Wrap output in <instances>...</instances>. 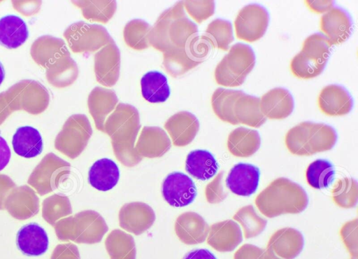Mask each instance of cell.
<instances>
[{
    "label": "cell",
    "instance_id": "cell-41",
    "mask_svg": "<svg viewBox=\"0 0 358 259\" xmlns=\"http://www.w3.org/2000/svg\"><path fill=\"white\" fill-rule=\"evenodd\" d=\"M152 27L141 19H134L125 25L123 36L128 46L135 50H143L150 46L149 34Z\"/></svg>",
    "mask_w": 358,
    "mask_h": 259
},
{
    "label": "cell",
    "instance_id": "cell-37",
    "mask_svg": "<svg viewBox=\"0 0 358 259\" xmlns=\"http://www.w3.org/2000/svg\"><path fill=\"white\" fill-rule=\"evenodd\" d=\"M331 48L332 45L327 37L315 33L305 39L300 52L307 59L326 66Z\"/></svg>",
    "mask_w": 358,
    "mask_h": 259
},
{
    "label": "cell",
    "instance_id": "cell-43",
    "mask_svg": "<svg viewBox=\"0 0 358 259\" xmlns=\"http://www.w3.org/2000/svg\"><path fill=\"white\" fill-rule=\"evenodd\" d=\"M80 4L86 19L101 23H107L117 10L115 1H82Z\"/></svg>",
    "mask_w": 358,
    "mask_h": 259
},
{
    "label": "cell",
    "instance_id": "cell-29",
    "mask_svg": "<svg viewBox=\"0 0 358 259\" xmlns=\"http://www.w3.org/2000/svg\"><path fill=\"white\" fill-rule=\"evenodd\" d=\"M184 10L183 1H178L164 10L157 18L149 34L150 46L163 53L171 50L167 31L170 22Z\"/></svg>",
    "mask_w": 358,
    "mask_h": 259
},
{
    "label": "cell",
    "instance_id": "cell-55",
    "mask_svg": "<svg viewBox=\"0 0 358 259\" xmlns=\"http://www.w3.org/2000/svg\"><path fill=\"white\" fill-rule=\"evenodd\" d=\"M260 259H281L275 255L272 251L268 248H264V251L260 258Z\"/></svg>",
    "mask_w": 358,
    "mask_h": 259
},
{
    "label": "cell",
    "instance_id": "cell-8",
    "mask_svg": "<svg viewBox=\"0 0 358 259\" xmlns=\"http://www.w3.org/2000/svg\"><path fill=\"white\" fill-rule=\"evenodd\" d=\"M92 134V128L87 117L83 114L71 116L58 135L56 147L71 159L84 150Z\"/></svg>",
    "mask_w": 358,
    "mask_h": 259
},
{
    "label": "cell",
    "instance_id": "cell-42",
    "mask_svg": "<svg viewBox=\"0 0 358 259\" xmlns=\"http://www.w3.org/2000/svg\"><path fill=\"white\" fill-rule=\"evenodd\" d=\"M334 202L343 209H350L356 206L358 201V184L351 178L339 179L331 190Z\"/></svg>",
    "mask_w": 358,
    "mask_h": 259
},
{
    "label": "cell",
    "instance_id": "cell-45",
    "mask_svg": "<svg viewBox=\"0 0 358 259\" xmlns=\"http://www.w3.org/2000/svg\"><path fill=\"white\" fill-rule=\"evenodd\" d=\"M325 66L310 61L301 52L296 55L290 62L292 74L301 79L315 78L323 71Z\"/></svg>",
    "mask_w": 358,
    "mask_h": 259
},
{
    "label": "cell",
    "instance_id": "cell-57",
    "mask_svg": "<svg viewBox=\"0 0 358 259\" xmlns=\"http://www.w3.org/2000/svg\"><path fill=\"white\" fill-rule=\"evenodd\" d=\"M350 259H357V257H351Z\"/></svg>",
    "mask_w": 358,
    "mask_h": 259
},
{
    "label": "cell",
    "instance_id": "cell-2",
    "mask_svg": "<svg viewBox=\"0 0 358 259\" xmlns=\"http://www.w3.org/2000/svg\"><path fill=\"white\" fill-rule=\"evenodd\" d=\"M255 202L264 216L274 218L282 214L302 212L308 204V197L300 185L280 177L261 191Z\"/></svg>",
    "mask_w": 358,
    "mask_h": 259
},
{
    "label": "cell",
    "instance_id": "cell-34",
    "mask_svg": "<svg viewBox=\"0 0 358 259\" xmlns=\"http://www.w3.org/2000/svg\"><path fill=\"white\" fill-rule=\"evenodd\" d=\"M143 97L150 103L165 102L170 95L166 77L157 71L146 73L141 80Z\"/></svg>",
    "mask_w": 358,
    "mask_h": 259
},
{
    "label": "cell",
    "instance_id": "cell-38",
    "mask_svg": "<svg viewBox=\"0 0 358 259\" xmlns=\"http://www.w3.org/2000/svg\"><path fill=\"white\" fill-rule=\"evenodd\" d=\"M233 218L243 227V234L246 239L257 237L267 225V220L261 217L251 204L240 208Z\"/></svg>",
    "mask_w": 358,
    "mask_h": 259
},
{
    "label": "cell",
    "instance_id": "cell-35",
    "mask_svg": "<svg viewBox=\"0 0 358 259\" xmlns=\"http://www.w3.org/2000/svg\"><path fill=\"white\" fill-rule=\"evenodd\" d=\"M105 246L110 259H136L134 237L122 230L111 231L105 240Z\"/></svg>",
    "mask_w": 358,
    "mask_h": 259
},
{
    "label": "cell",
    "instance_id": "cell-11",
    "mask_svg": "<svg viewBox=\"0 0 358 259\" xmlns=\"http://www.w3.org/2000/svg\"><path fill=\"white\" fill-rule=\"evenodd\" d=\"M162 194L166 202L174 207H183L195 199L196 188L190 177L182 172H174L163 181Z\"/></svg>",
    "mask_w": 358,
    "mask_h": 259
},
{
    "label": "cell",
    "instance_id": "cell-31",
    "mask_svg": "<svg viewBox=\"0 0 358 259\" xmlns=\"http://www.w3.org/2000/svg\"><path fill=\"white\" fill-rule=\"evenodd\" d=\"M218 169V164L214 156L206 150L191 151L187 156L185 170L194 178L206 181L214 176Z\"/></svg>",
    "mask_w": 358,
    "mask_h": 259
},
{
    "label": "cell",
    "instance_id": "cell-7",
    "mask_svg": "<svg viewBox=\"0 0 358 259\" xmlns=\"http://www.w3.org/2000/svg\"><path fill=\"white\" fill-rule=\"evenodd\" d=\"M70 173L69 162L50 154L35 167L27 182L39 195L43 196L57 189Z\"/></svg>",
    "mask_w": 358,
    "mask_h": 259
},
{
    "label": "cell",
    "instance_id": "cell-51",
    "mask_svg": "<svg viewBox=\"0 0 358 259\" xmlns=\"http://www.w3.org/2000/svg\"><path fill=\"white\" fill-rule=\"evenodd\" d=\"M15 187L16 184L8 176L0 174V210L5 209L6 199Z\"/></svg>",
    "mask_w": 358,
    "mask_h": 259
},
{
    "label": "cell",
    "instance_id": "cell-13",
    "mask_svg": "<svg viewBox=\"0 0 358 259\" xmlns=\"http://www.w3.org/2000/svg\"><path fill=\"white\" fill-rule=\"evenodd\" d=\"M155 218L152 208L141 202L125 204L119 211L120 226L136 235L148 230L153 225Z\"/></svg>",
    "mask_w": 358,
    "mask_h": 259
},
{
    "label": "cell",
    "instance_id": "cell-3",
    "mask_svg": "<svg viewBox=\"0 0 358 259\" xmlns=\"http://www.w3.org/2000/svg\"><path fill=\"white\" fill-rule=\"evenodd\" d=\"M337 141L335 130L324 123L302 122L286 134L285 145L296 155H311L331 150Z\"/></svg>",
    "mask_w": 358,
    "mask_h": 259
},
{
    "label": "cell",
    "instance_id": "cell-23",
    "mask_svg": "<svg viewBox=\"0 0 358 259\" xmlns=\"http://www.w3.org/2000/svg\"><path fill=\"white\" fill-rule=\"evenodd\" d=\"M294 99L290 92L282 88H275L260 98V108L266 118L281 120L293 111Z\"/></svg>",
    "mask_w": 358,
    "mask_h": 259
},
{
    "label": "cell",
    "instance_id": "cell-15",
    "mask_svg": "<svg viewBox=\"0 0 358 259\" xmlns=\"http://www.w3.org/2000/svg\"><path fill=\"white\" fill-rule=\"evenodd\" d=\"M320 27L331 45L341 44L352 33V21L348 13L342 8L333 7L320 19Z\"/></svg>",
    "mask_w": 358,
    "mask_h": 259
},
{
    "label": "cell",
    "instance_id": "cell-14",
    "mask_svg": "<svg viewBox=\"0 0 358 259\" xmlns=\"http://www.w3.org/2000/svg\"><path fill=\"white\" fill-rule=\"evenodd\" d=\"M39 199L36 192L24 185L15 187L8 195L5 209L17 220H26L36 215L39 211Z\"/></svg>",
    "mask_w": 358,
    "mask_h": 259
},
{
    "label": "cell",
    "instance_id": "cell-26",
    "mask_svg": "<svg viewBox=\"0 0 358 259\" xmlns=\"http://www.w3.org/2000/svg\"><path fill=\"white\" fill-rule=\"evenodd\" d=\"M261 138L257 130L240 127L230 132L227 148L234 156L248 158L255 154L260 147Z\"/></svg>",
    "mask_w": 358,
    "mask_h": 259
},
{
    "label": "cell",
    "instance_id": "cell-54",
    "mask_svg": "<svg viewBox=\"0 0 358 259\" xmlns=\"http://www.w3.org/2000/svg\"><path fill=\"white\" fill-rule=\"evenodd\" d=\"M182 259H217L213 253L206 248H197L188 252Z\"/></svg>",
    "mask_w": 358,
    "mask_h": 259
},
{
    "label": "cell",
    "instance_id": "cell-52",
    "mask_svg": "<svg viewBox=\"0 0 358 259\" xmlns=\"http://www.w3.org/2000/svg\"><path fill=\"white\" fill-rule=\"evenodd\" d=\"M308 8L316 13H327L334 7L333 1H306Z\"/></svg>",
    "mask_w": 358,
    "mask_h": 259
},
{
    "label": "cell",
    "instance_id": "cell-40",
    "mask_svg": "<svg viewBox=\"0 0 358 259\" xmlns=\"http://www.w3.org/2000/svg\"><path fill=\"white\" fill-rule=\"evenodd\" d=\"M72 214V207L67 196L54 194L45 199L42 204V216L54 226L60 219Z\"/></svg>",
    "mask_w": 358,
    "mask_h": 259
},
{
    "label": "cell",
    "instance_id": "cell-33",
    "mask_svg": "<svg viewBox=\"0 0 358 259\" xmlns=\"http://www.w3.org/2000/svg\"><path fill=\"white\" fill-rule=\"evenodd\" d=\"M244 92L241 90L218 88L211 97V105L215 114L222 121L231 125L238 122L234 115V105L236 100Z\"/></svg>",
    "mask_w": 358,
    "mask_h": 259
},
{
    "label": "cell",
    "instance_id": "cell-49",
    "mask_svg": "<svg viewBox=\"0 0 358 259\" xmlns=\"http://www.w3.org/2000/svg\"><path fill=\"white\" fill-rule=\"evenodd\" d=\"M50 259H80L77 246L71 243L58 244L53 250Z\"/></svg>",
    "mask_w": 358,
    "mask_h": 259
},
{
    "label": "cell",
    "instance_id": "cell-22",
    "mask_svg": "<svg viewBox=\"0 0 358 259\" xmlns=\"http://www.w3.org/2000/svg\"><path fill=\"white\" fill-rule=\"evenodd\" d=\"M171 147L166 132L159 127L145 126L135 148L142 158H155L164 155Z\"/></svg>",
    "mask_w": 358,
    "mask_h": 259
},
{
    "label": "cell",
    "instance_id": "cell-36",
    "mask_svg": "<svg viewBox=\"0 0 358 259\" xmlns=\"http://www.w3.org/2000/svg\"><path fill=\"white\" fill-rule=\"evenodd\" d=\"M197 33V25L186 16L183 10L169 24L167 35L171 49L184 47Z\"/></svg>",
    "mask_w": 358,
    "mask_h": 259
},
{
    "label": "cell",
    "instance_id": "cell-46",
    "mask_svg": "<svg viewBox=\"0 0 358 259\" xmlns=\"http://www.w3.org/2000/svg\"><path fill=\"white\" fill-rule=\"evenodd\" d=\"M184 8L194 20L201 23L212 16L215 12L213 1H184Z\"/></svg>",
    "mask_w": 358,
    "mask_h": 259
},
{
    "label": "cell",
    "instance_id": "cell-21",
    "mask_svg": "<svg viewBox=\"0 0 358 259\" xmlns=\"http://www.w3.org/2000/svg\"><path fill=\"white\" fill-rule=\"evenodd\" d=\"M317 103L320 110L329 116L346 115L353 106L349 92L344 88L334 84L327 85L321 90Z\"/></svg>",
    "mask_w": 358,
    "mask_h": 259
},
{
    "label": "cell",
    "instance_id": "cell-18",
    "mask_svg": "<svg viewBox=\"0 0 358 259\" xmlns=\"http://www.w3.org/2000/svg\"><path fill=\"white\" fill-rule=\"evenodd\" d=\"M260 172L258 167L247 163H238L230 170L226 178L227 187L235 195L247 197L257 189Z\"/></svg>",
    "mask_w": 358,
    "mask_h": 259
},
{
    "label": "cell",
    "instance_id": "cell-5",
    "mask_svg": "<svg viewBox=\"0 0 358 259\" xmlns=\"http://www.w3.org/2000/svg\"><path fill=\"white\" fill-rule=\"evenodd\" d=\"M255 64L253 50L248 45L237 43L217 64L215 79L220 85L236 87L242 85Z\"/></svg>",
    "mask_w": 358,
    "mask_h": 259
},
{
    "label": "cell",
    "instance_id": "cell-10",
    "mask_svg": "<svg viewBox=\"0 0 358 259\" xmlns=\"http://www.w3.org/2000/svg\"><path fill=\"white\" fill-rule=\"evenodd\" d=\"M70 34L72 48L77 52H95L113 40L103 26L84 22L73 24Z\"/></svg>",
    "mask_w": 358,
    "mask_h": 259
},
{
    "label": "cell",
    "instance_id": "cell-12",
    "mask_svg": "<svg viewBox=\"0 0 358 259\" xmlns=\"http://www.w3.org/2000/svg\"><path fill=\"white\" fill-rule=\"evenodd\" d=\"M120 52L113 39L94 55V71L97 82L106 87L115 85L120 77Z\"/></svg>",
    "mask_w": 358,
    "mask_h": 259
},
{
    "label": "cell",
    "instance_id": "cell-27",
    "mask_svg": "<svg viewBox=\"0 0 358 259\" xmlns=\"http://www.w3.org/2000/svg\"><path fill=\"white\" fill-rule=\"evenodd\" d=\"M120 178V170L116 163L110 159L96 160L90 167L88 181L95 189L108 191L113 188Z\"/></svg>",
    "mask_w": 358,
    "mask_h": 259
},
{
    "label": "cell",
    "instance_id": "cell-19",
    "mask_svg": "<svg viewBox=\"0 0 358 259\" xmlns=\"http://www.w3.org/2000/svg\"><path fill=\"white\" fill-rule=\"evenodd\" d=\"M303 244L302 234L294 228L287 227L271 235L266 248L281 259H294L302 251Z\"/></svg>",
    "mask_w": 358,
    "mask_h": 259
},
{
    "label": "cell",
    "instance_id": "cell-53",
    "mask_svg": "<svg viewBox=\"0 0 358 259\" xmlns=\"http://www.w3.org/2000/svg\"><path fill=\"white\" fill-rule=\"evenodd\" d=\"M10 156V150L6 141L0 136V172L8 164Z\"/></svg>",
    "mask_w": 358,
    "mask_h": 259
},
{
    "label": "cell",
    "instance_id": "cell-39",
    "mask_svg": "<svg viewBox=\"0 0 358 259\" xmlns=\"http://www.w3.org/2000/svg\"><path fill=\"white\" fill-rule=\"evenodd\" d=\"M335 171L331 162L316 160L307 167L306 178L308 184L315 189L328 188L334 179Z\"/></svg>",
    "mask_w": 358,
    "mask_h": 259
},
{
    "label": "cell",
    "instance_id": "cell-6",
    "mask_svg": "<svg viewBox=\"0 0 358 259\" xmlns=\"http://www.w3.org/2000/svg\"><path fill=\"white\" fill-rule=\"evenodd\" d=\"M214 47L206 35H196L184 46L164 52L163 65L173 77L185 74L201 64Z\"/></svg>",
    "mask_w": 358,
    "mask_h": 259
},
{
    "label": "cell",
    "instance_id": "cell-1",
    "mask_svg": "<svg viewBox=\"0 0 358 259\" xmlns=\"http://www.w3.org/2000/svg\"><path fill=\"white\" fill-rule=\"evenodd\" d=\"M141 127L138 110L124 103L117 104L105 121L103 132L110 138L117 160L126 167H134L143 160L134 146Z\"/></svg>",
    "mask_w": 358,
    "mask_h": 259
},
{
    "label": "cell",
    "instance_id": "cell-25",
    "mask_svg": "<svg viewBox=\"0 0 358 259\" xmlns=\"http://www.w3.org/2000/svg\"><path fill=\"white\" fill-rule=\"evenodd\" d=\"M16 244L25 255L38 256L45 253L49 244L45 230L35 223L22 226L17 232Z\"/></svg>",
    "mask_w": 358,
    "mask_h": 259
},
{
    "label": "cell",
    "instance_id": "cell-50",
    "mask_svg": "<svg viewBox=\"0 0 358 259\" xmlns=\"http://www.w3.org/2000/svg\"><path fill=\"white\" fill-rule=\"evenodd\" d=\"M264 248L255 245L245 244L234 253V259H260Z\"/></svg>",
    "mask_w": 358,
    "mask_h": 259
},
{
    "label": "cell",
    "instance_id": "cell-4",
    "mask_svg": "<svg viewBox=\"0 0 358 259\" xmlns=\"http://www.w3.org/2000/svg\"><path fill=\"white\" fill-rule=\"evenodd\" d=\"M54 228L60 241L87 244L100 242L108 230L103 218L93 210H85L63 218L56 223Z\"/></svg>",
    "mask_w": 358,
    "mask_h": 259
},
{
    "label": "cell",
    "instance_id": "cell-24",
    "mask_svg": "<svg viewBox=\"0 0 358 259\" xmlns=\"http://www.w3.org/2000/svg\"><path fill=\"white\" fill-rule=\"evenodd\" d=\"M117 103L118 98L112 90L96 87L90 92L87 105L97 130L103 132L105 121L108 115L114 111Z\"/></svg>",
    "mask_w": 358,
    "mask_h": 259
},
{
    "label": "cell",
    "instance_id": "cell-16",
    "mask_svg": "<svg viewBox=\"0 0 358 259\" xmlns=\"http://www.w3.org/2000/svg\"><path fill=\"white\" fill-rule=\"evenodd\" d=\"M207 243L220 252L234 251L243 241L239 225L232 220L215 223L209 227Z\"/></svg>",
    "mask_w": 358,
    "mask_h": 259
},
{
    "label": "cell",
    "instance_id": "cell-32",
    "mask_svg": "<svg viewBox=\"0 0 358 259\" xmlns=\"http://www.w3.org/2000/svg\"><path fill=\"white\" fill-rule=\"evenodd\" d=\"M234 115L238 124L256 128L266 120L261 111L260 99L245 93L235 103Z\"/></svg>",
    "mask_w": 358,
    "mask_h": 259
},
{
    "label": "cell",
    "instance_id": "cell-44",
    "mask_svg": "<svg viewBox=\"0 0 358 259\" xmlns=\"http://www.w3.org/2000/svg\"><path fill=\"white\" fill-rule=\"evenodd\" d=\"M206 36L212 41L214 46L227 51L234 38L230 22L222 19L213 20L206 29Z\"/></svg>",
    "mask_w": 358,
    "mask_h": 259
},
{
    "label": "cell",
    "instance_id": "cell-9",
    "mask_svg": "<svg viewBox=\"0 0 358 259\" xmlns=\"http://www.w3.org/2000/svg\"><path fill=\"white\" fill-rule=\"evenodd\" d=\"M268 22V11L263 6L248 4L241 9L234 20L236 37L250 43L258 41L264 35Z\"/></svg>",
    "mask_w": 358,
    "mask_h": 259
},
{
    "label": "cell",
    "instance_id": "cell-56",
    "mask_svg": "<svg viewBox=\"0 0 358 259\" xmlns=\"http://www.w3.org/2000/svg\"><path fill=\"white\" fill-rule=\"evenodd\" d=\"M5 77V71L2 64L0 62V85Z\"/></svg>",
    "mask_w": 358,
    "mask_h": 259
},
{
    "label": "cell",
    "instance_id": "cell-30",
    "mask_svg": "<svg viewBox=\"0 0 358 259\" xmlns=\"http://www.w3.org/2000/svg\"><path fill=\"white\" fill-rule=\"evenodd\" d=\"M29 31L25 22L15 15L0 19V45L8 48H17L27 39Z\"/></svg>",
    "mask_w": 358,
    "mask_h": 259
},
{
    "label": "cell",
    "instance_id": "cell-48",
    "mask_svg": "<svg viewBox=\"0 0 358 259\" xmlns=\"http://www.w3.org/2000/svg\"><path fill=\"white\" fill-rule=\"evenodd\" d=\"M224 172H220L206 187L205 196L210 204H218L224 201L227 193L223 186Z\"/></svg>",
    "mask_w": 358,
    "mask_h": 259
},
{
    "label": "cell",
    "instance_id": "cell-17",
    "mask_svg": "<svg viewBox=\"0 0 358 259\" xmlns=\"http://www.w3.org/2000/svg\"><path fill=\"white\" fill-rule=\"evenodd\" d=\"M164 127L173 145L182 147L194 140L199 130V122L194 114L183 111L171 116L165 122Z\"/></svg>",
    "mask_w": 358,
    "mask_h": 259
},
{
    "label": "cell",
    "instance_id": "cell-47",
    "mask_svg": "<svg viewBox=\"0 0 358 259\" xmlns=\"http://www.w3.org/2000/svg\"><path fill=\"white\" fill-rule=\"evenodd\" d=\"M343 242L351 257L358 255V220L346 222L340 230Z\"/></svg>",
    "mask_w": 358,
    "mask_h": 259
},
{
    "label": "cell",
    "instance_id": "cell-20",
    "mask_svg": "<svg viewBox=\"0 0 358 259\" xmlns=\"http://www.w3.org/2000/svg\"><path fill=\"white\" fill-rule=\"evenodd\" d=\"M209 226L199 214L187 211L180 214L175 223V232L179 239L188 245L203 243L207 238Z\"/></svg>",
    "mask_w": 358,
    "mask_h": 259
},
{
    "label": "cell",
    "instance_id": "cell-28",
    "mask_svg": "<svg viewBox=\"0 0 358 259\" xmlns=\"http://www.w3.org/2000/svg\"><path fill=\"white\" fill-rule=\"evenodd\" d=\"M12 145L15 153L25 158L40 155L43 147L40 132L31 126L19 127L13 136Z\"/></svg>",
    "mask_w": 358,
    "mask_h": 259
}]
</instances>
